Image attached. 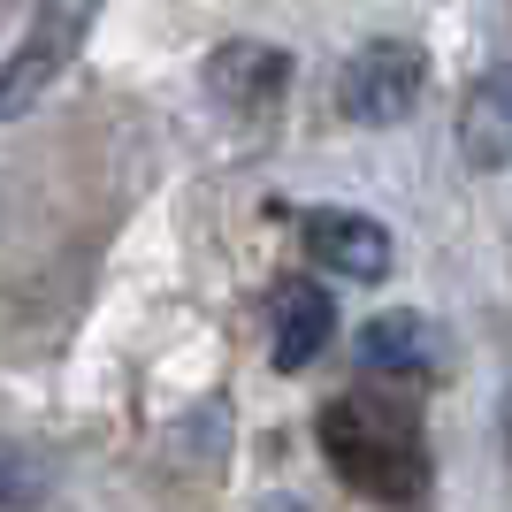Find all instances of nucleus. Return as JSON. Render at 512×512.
<instances>
[{
	"mask_svg": "<svg viewBox=\"0 0 512 512\" xmlns=\"http://www.w3.org/2000/svg\"><path fill=\"white\" fill-rule=\"evenodd\" d=\"M321 459L337 467L344 490H360L367 505L390 512H421L428 505V444L413 428L406 406H383V398H329L314 421Z\"/></svg>",
	"mask_w": 512,
	"mask_h": 512,
	"instance_id": "1",
	"label": "nucleus"
},
{
	"mask_svg": "<svg viewBox=\"0 0 512 512\" xmlns=\"http://www.w3.org/2000/svg\"><path fill=\"white\" fill-rule=\"evenodd\" d=\"M92 23H100V0H39V8H31L16 54L0 62V123L31 115V107H39L46 92L77 69V54H85V39H92Z\"/></svg>",
	"mask_w": 512,
	"mask_h": 512,
	"instance_id": "2",
	"label": "nucleus"
},
{
	"mask_svg": "<svg viewBox=\"0 0 512 512\" xmlns=\"http://www.w3.org/2000/svg\"><path fill=\"white\" fill-rule=\"evenodd\" d=\"M421 92H428V54L413 39H360L337 69V107H344V123H360V130L406 123L421 107Z\"/></svg>",
	"mask_w": 512,
	"mask_h": 512,
	"instance_id": "3",
	"label": "nucleus"
},
{
	"mask_svg": "<svg viewBox=\"0 0 512 512\" xmlns=\"http://www.w3.org/2000/svg\"><path fill=\"white\" fill-rule=\"evenodd\" d=\"M299 237H306V260H314L321 276H344V283H383L390 260H398L390 230L360 207H314Z\"/></svg>",
	"mask_w": 512,
	"mask_h": 512,
	"instance_id": "4",
	"label": "nucleus"
},
{
	"mask_svg": "<svg viewBox=\"0 0 512 512\" xmlns=\"http://www.w3.org/2000/svg\"><path fill=\"white\" fill-rule=\"evenodd\" d=\"M199 85H207V100L222 115H268L283 100V85H291V62L268 39H222L207 54V69H199Z\"/></svg>",
	"mask_w": 512,
	"mask_h": 512,
	"instance_id": "5",
	"label": "nucleus"
},
{
	"mask_svg": "<svg viewBox=\"0 0 512 512\" xmlns=\"http://www.w3.org/2000/svg\"><path fill=\"white\" fill-rule=\"evenodd\" d=\"M352 360L367 367V375H398V383H421V375H436L444 367V329L428 314H413V306H390V314H375L352 337Z\"/></svg>",
	"mask_w": 512,
	"mask_h": 512,
	"instance_id": "6",
	"label": "nucleus"
},
{
	"mask_svg": "<svg viewBox=\"0 0 512 512\" xmlns=\"http://www.w3.org/2000/svg\"><path fill=\"white\" fill-rule=\"evenodd\" d=\"M459 161L467 169H512V62L482 69L459 100Z\"/></svg>",
	"mask_w": 512,
	"mask_h": 512,
	"instance_id": "7",
	"label": "nucleus"
},
{
	"mask_svg": "<svg viewBox=\"0 0 512 512\" xmlns=\"http://www.w3.org/2000/svg\"><path fill=\"white\" fill-rule=\"evenodd\" d=\"M337 337V306H329V291L321 283H283L276 306H268V360L283 367V375H299V367L321 360V344Z\"/></svg>",
	"mask_w": 512,
	"mask_h": 512,
	"instance_id": "8",
	"label": "nucleus"
},
{
	"mask_svg": "<svg viewBox=\"0 0 512 512\" xmlns=\"http://www.w3.org/2000/svg\"><path fill=\"white\" fill-rule=\"evenodd\" d=\"M16 497H31V474H23L16 451H0V505H16Z\"/></svg>",
	"mask_w": 512,
	"mask_h": 512,
	"instance_id": "9",
	"label": "nucleus"
},
{
	"mask_svg": "<svg viewBox=\"0 0 512 512\" xmlns=\"http://www.w3.org/2000/svg\"><path fill=\"white\" fill-rule=\"evenodd\" d=\"M260 512H306L299 497H260Z\"/></svg>",
	"mask_w": 512,
	"mask_h": 512,
	"instance_id": "10",
	"label": "nucleus"
}]
</instances>
